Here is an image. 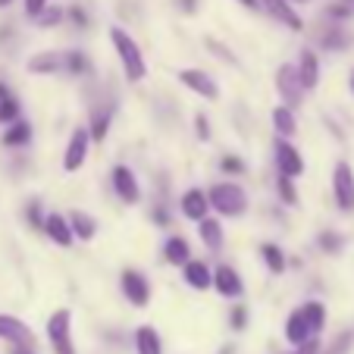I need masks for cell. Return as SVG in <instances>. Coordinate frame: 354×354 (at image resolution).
Segmentation results:
<instances>
[{
	"instance_id": "32",
	"label": "cell",
	"mask_w": 354,
	"mask_h": 354,
	"mask_svg": "<svg viewBox=\"0 0 354 354\" xmlns=\"http://www.w3.org/2000/svg\"><path fill=\"white\" fill-rule=\"evenodd\" d=\"M220 169H223V173H229V176H241V173H245V163H241L239 157L229 154V157H223V160H220Z\"/></svg>"
},
{
	"instance_id": "6",
	"label": "cell",
	"mask_w": 354,
	"mask_h": 354,
	"mask_svg": "<svg viewBox=\"0 0 354 354\" xmlns=\"http://www.w3.org/2000/svg\"><path fill=\"white\" fill-rule=\"evenodd\" d=\"M276 91H279V97L286 100V107H298L301 104V94H304V85H301L298 79V69L292 66V63H286V66H279V73H276Z\"/></svg>"
},
{
	"instance_id": "23",
	"label": "cell",
	"mask_w": 354,
	"mask_h": 354,
	"mask_svg": "<svg viewBox=\"0 0 354 354\" xmlns=\"http://www.w3.org/2000/svg\"><path fill=\"white\" fill-rule=\"evenodd\" d=\"M135 348H138V354H163L160 335H157L154 326H138V333H135Z\"/></svg>"
},
{
	"instance_id": "33",
	"label": "cell",
	"mask_w": 354,
	"mask_h": 354,
	"mask_svg": "<svg viewBox=\"0 0 354 354\" xmlns=\"http://www.w3.org/2000/svg\"><path fill=\"white\" fill-rule=\"evenodd\" d=\"M107 126H110V116H97V120H94V126L88 129V132H91L94 141H104V138H107V132H110Z\"/></svg>"
},
{
	"instance_id": "3",
	"label": "cell",
	"mask_w": 354,
	"mask_h": 354,
	"mask_svg": "<svg viewBox=\"0 0 354 354\" xmlns=\"http://www.w3.org/2000/svg\"><path fill=\"white\" fill-rule=\"evenodd\" d=\"M47 339H50L54 354H75V345H73V310L60 308V310L50 314V320H47Z\"/></svg>"
},
{
	"instance_id": "12",
	"label": "cell",
	"mask_w": 354,
	"mask_h": 354,
	"mask_svg": "<svg viewBox=\"0 0 354 354\" xmlns=\"http://www.w3.org/2000/svg\"><path fill=\"white\" fill-rule=\"evenodd\" d=\"M41 229L47 232V239L54 241V245H60V248H69L73 245V229H69V220L66 216H60V214H47L44 216V223H41Z\"/></svg>"
},
{
	"instance_id": "26",
	"label": "cell",
	"mask_w": 354,
	"mask_h": 354,
	"mask_svg": "<svg viewBox=\"0 0 354 354\" xmlns=\"http://www.w3.org/2000/svg\"><path fill=\"white\" fill-rule=\"evenodd\" d=\"M301 310H304V320H308V326H310V335H320L323 323H326V308H323L320 301H308Z\"/></svg>"
},
{
	"instance_id": "2",
	"label": "cell",
	"mask_w": 354,
	"mask_h": 354,
	"mask_svg": "<svg viewBox=\"0 0 354 354\" xmlns=\"http://www.w3.org/2000/svg\"><path fill=\"white\" fill-rule=\"evenodd\" d=\"M207 201L210 207L223 216H241L248 210V194L239 182H220L207 192Z\"/></svg>"
},
{
	"instance_id": "11",
	"label": "cell",
	"mask_w": 354,
	"mask_h": 354,
	"mask_svg": "<svg viewBox=\"0 0 354 354\" xmlns=\"http://www.w3.org/2000/svg\"><path fill=\"white\" fill-rule=\"evenodd\" d=\"M0 339L10 342V345H32L35 335H32V329H28L22 320L0 314Z\"/></svg>"
},
{
	"instance_id": "21",
	"label": "cell",
	"mask_w": 354,
	"mask_h": 354,
	"mask_svg": "<svg viewBox=\"0 0 354 354\" xmlns=\"http://www.w3.org/2000/svg\"><path fill=\"white\" fill-rule=\"evenodd\" d=\"M163 257H167V263H173V267H182L185 261H192V248H188V241L182 239V235H173V239L163 245Z\"/></svg>"
},
{
	"instance_id": "47",
	"label": "cell",
	"mask_w": 354,
	"mask_h": 354,
	"mask_svg": "<svg viewBox=\"0 0 354 354\" xmlns=\"http://www.w3.org/2000/svg\"><path fill=\"white\" fill-rule=\"evenodd\" d=\"M351 91H354V73H351Z\"/></svg>"
},
{
	"instance_id": "10",
	"label": "cell",
	"mask_w": 354,
	"mask_h": 354,
	"mask_svg": "<svg viewBox=\"0 0 354 354\" xmlns=\"http://www.w3.org/2000/svg\"><path fill=\"white\" fill-rule=\"evenodd\" d=\"M113 188H116L122 204H138L141 201L138 179H135V173L129 167H113Z\"/></svg>"
},
{
	"instance_id": "8",
	"label": "cell",
	"mask_w": 354,
	"mask_h": 354,
	"mask_svg": "<svg viewBox=\"0 0 354 354\" xmlns=\"http://www.w3.org/2000/svg\"><path fill=\"white\" fill-rule=\"evenodd\" d=\"M276 167H279V173L288 176V179L304 173V157L298 154V147H295L288 138L276 141Z\"/></svg>"
},
{
	"instance_id": "48",
	"label": "cell",
	"mask_w": 354,
	"mask_h": 354,
	"mask_svg": "<svg viewBox=\"0 0 354 354\" xmlns=\"http://www.w3.org/2000/svg\"><path fill=\"white\" fill-rule=\"evenodd\" d=\"M295 3H308V0H295Z\"/></svg>"
},
{
	"instance_id": "44",
	"label": "cell",
	"mask_w": 354,
	"mask_h": 354,
	"mask_svg": "<svg viewBox=\"0 0 354 354\" xmlns=\"http://www.w3.org/2000/svg\"><path fill=\"white\" fill-rule=\"evenodd\" d=\"M194 3H198V0H182V10H185V13H194Z\"/></svg>"
},
{
	"instance_id": "4",
	"label": "cell",
	"mask_w": 354,
	"mask_h": 354,
	"mask_svg": "<svg viewBox=\"0 0 354 354\" xmlns=\"http://www.w3.org/2000/svg\"><path fill=\"white\" fill-rule=\"evenodd\" d=\"M333 194H335V204L339 210H354V169L348 167L345 160L335 163V173H333Z\"/></svg>"
},
{
	"instance_id": "13",
	"label": "cell",
	"mask_w": 354,
	"mask_h": 354,
	"mask_svg": "<svg viewBox=\"0 0 354 354\" xmlns=\"http://www.w3.org/2000/svg\"><path fill=\"white\" fill-rule=\"evenodd\" d=\"M261 10H267L273 19H279L282 26L292 28V32H301V16L295 13V7L288 0H261Z\"/></svg>"
},
{
	"instance_id": "39",
	"label": "cell",
	"mask_w": 354,
	"mask_h": 354,
	"mask_svg": "<svg viewBox=\"0 0 354 354\" xmlns=\"http://www.w3.org/2000/svg\"><path fill=\"white\" fill-rule=\"evenodd\" d=\"M47 3H50V0H26V13H28V16H32V19H35V16H38L41 10L47 7Z\"/></svg>"
},
{
	"instance_id": "45",
	"label": "cell",
	"mask_w": 354,
	"mask_h": 354,
	"mask_svg": "<svg viewBox=\"0 0 354 354\" xmlns=\"http://www.w3.org/2000/svg\"><path fill=\"white\" fill-rule=\"evenodd\" d=\"M3 94H7V85H3V82H0V97H3Z\"/></svg>"
},
{
	"instance_id": "38",
	"label": "cell",
	"mask_w": 354,
	"mask_h": 354,
	"mask_svg": "<svg viewBox=\"0 0 354 354\" xmlns=\"http://www.w3.org/2000/svg\"><path fill=\"white\" fill-rule=\"evenodd\" d=\"M317 351H320L317 339H308L304 345H295V351H288V354H317Z\"/></svg>"
},
{
	"instance_id": "27",
	"label": "cell",
	"mask_w": 354,
	"mask_h": 354,
	"mask_svg": "<svg viewBox=\"0 0 354 354\" xmlns=\"http://www.w3.org/2000/svg\"><path fill=\"white\" fill-rule=\"evenodd\" d=\"M28 138H32V126H28V122H22V120L10 122V129L3 132V145H7V147H19V145H26Z\"/></svg>"
},
{
	"instance_id": "43",
	"label": "cell",
	"mask_w": 354,
	"mask_h": 354,
	"mask_svg": "<svg viewBox=\"0 0 354 354\" xmlns=\"http://www.w3.org/2000/svg\"><path fill=\"white\" fill-rule=\"evenodd\" d=\"M13 354H35L32 345H13Z\"/></svg>"
},
{
	"instance_id": "16",
	"label": "cell",
	"mask_w": 354,
	"mask_h": 354,
	"mask_svg": "<svg viewBox=\"0 0 354 354\" xmlns=\"http://www.w3.org/2000/svg\"><path fill=\"white\" fill-rule=\"evenodd\" d=\"M182 214L188 216V220H204L207 216V210H210V201H207V194L201 192V188H188L185 194H182Z\"/></svg>"
},
{
	"instance_id": "28",
	"label": "cell",
	"mask_w": 354,
	"mask_h": 354,
	"mask_svg": "<svg viewBox=\"0 0 354 354\" xmlns=\"http://www.w3.org/2000/svg\"><path fill=\"white\" fill-rule=\"evenodd\" d=\"M16 120H19V100L3 94V97H0V122L7 126V122H16Z\"/></svg>"
},
{
	"instance_id": "5",
	"label": "cell",
	"mask_w": 354,
	"mask_h": 354,
	"mask_svg": "<svg viewBox=\"0 0 354 354\" xmlns=\"http://www.w3.org/2000/svg\"><path fill=\"white\" fill-rule=\"evenodd\" d=\"M179 82L194 91L204 100H220V85L214 82V75H207L204 69H179Z\"/></svg>"
},
{
	"instance_id": "9",
	"label": "cell",
	"mask_w": 354,
	"mask_h": 354,
	"mask_svg": "<svg viewBox=\"0 0 354 354\" xmlns=\"http://www.w3.org/2000/svg\"><path fill=\"white\" fill-rule=\"evenodd\" d=\"M122 292H126L129 304L147 308V301H151V282H147L138 270H126V273H122Z\"/></svg>"
},
{
	"instance_id": "17",
	"label": "cell",
	"mask_w": 354,
	"mask_h": 354,
	"mask_svg": "<svg viewBox=\"0 0 354 354\" xmlns=\"http://www.w3.org/2000/svg\"><path fill=\"white\" fill-rule=\"evenodd\" d=\"M182 273H185L188 286L198 288V292H207L214 286V273H210V267L204 261H185L182 263Z\"/></svg>"
},
{
	"instance_id": "22",
	"label": "cell",
	"mask_w": 354,
	"mask_h": 354,
	"mask_svg": "<svg viewBox=\"0 0 354 354\" xmlns=\"http://www.w3.org/2000/svg\"><path fill=\"white\" fill-rule=\"evenodd\" d=\"M273 126H276V135H279V138H292V135L298 132V122H295L292 107L276 104V107H273Z\"/></svg>"
},
{
	"instance_id": "42",
	"label": "cell",
	"mask_w": 354,
	"mask_h": 354,
	"mask_svg": "<svg viewBox=\"0 0 354 354\" xmlns=\"http://www.w3.org/2000/svg\"><path fill=\"white\" fill-rule=\"evenodd\" d=\"M245 10H261V0H239Z\"/></svg>"
},
{
	"instance_id": "30",
	"label": "cell",
	"mask_w": 354,
	"mask_h": 354,
	"mask_svg": "<svg viewBox=\"0 0 354 354\" xmlns=\"http://www.w3.org/2000/svg\"><path fill=\"white\" fill-rule=\"evenodd\" d=\"M35 19H38V22H41V26H44V28H47V26H57V22L63 19V10H57L54 3H47V7L41 10V13L35 16Z\"/></svg>"
},
{
	"instance_id": "15",
	"label": "cell",
	"mask_w": 354,
	"mask_h": 354,
	"mask_svg": "<svg viewBox=\"0 0 354 354\" xmlns=\"http://www.w3.org/2000/svg\"><path fill=\"white\" fill-rule=\"evenodd\" d=\"M295 69H298V79H301V85H304V91L320 85V60H317L314 50H301L298 66Z\"/></svg>"
},
{
	"instance_id": "7",
	"label": "cell",
	"mask_w": 354,
	"mask_h": 354,
	"mask_svg": "<svg viewBox=\"0 0 354 354\" xmlns=\"http://www.w3.org/2000/svg\"><path fill=\"white\" fill-rule=\"evenodd\" d=\"M88 145H91V132H88L85 126L75 129L73 138H69L66 154H63V169H66V173H75V169L85 167V160H88Z\"/></svg>"
},
{
	"instance_id": "1",
	"label": "cell",
	"mask_w": 354,
	"mask_h": 354,
	"mask_svg": "<svg viewBox=\"0 0 354 354\" xmlns=\"http://www.w3.org/2000/svg\"><path fill=\"white\" fill-rule=\"evenodd\" d=\"M110 41H113V50L116 57H120V66L122 73H126L129 82H141L147 75V63H145V54H141L138 41L132 38V35L126 32V28L113 26L110 28Z\"/></svg>"
},
{
	"instance_id": "20",
	"label": "cell",
	"mask_w": 354,
	"mask_h": 354,
	"mask_svg": "<svg viewBox=\"0 0 354 354\" xmlns=\"http://www.w3.org/2000/svg\"><path fill=\"white\" fill-rule=\"evenodd\" d=\"M69 229H73V235H79L82 241H91L94 235H97V220H94L91 214H85V210H73V214H69Z\"/></svg>"
},
{
	"instance_id": "29",
	"label": "cell",
	"mask_w": 354,
	"mask_h": 354,
	"mask_svg": "<svg viewBox=\"0 0 354 354\" xmlns=\"http://www.w3.org/2000/svg\"><path fill=\"white\" fill-rule=\"evenodd\" d=\"M63 73H69V75L85 73V57H82L79 50H66V54H63Z\"/></svg>"
},
{
	"instance_id": "46",
	"label": "cell",
	"mask_w": 354,
	"mask_h": 354,
	"mask_svg": "<svg viewBox=\"0 0 354 354\" xmlns=\"http://www.w3.org/2000/svg\"><path fill=\"white\" fill-rule=\"evenodd\" d=\"M7 3H13V0H0V7H7Z\"/></svg>"
},
{
	"instance_id": "14",
	"label": "cell",
	"mask_w": 354,
	"mask_h": 354,
	"mask_svg": "<svg viewBox=\"0 0 354 354\" xmlns=\"http://www.w3.org/2000/svg\"><path fill=\"white\" fill-rule=\"evenodd\" d=\"M214 288L223 295V298H239L245 286H241L239 273H235L229 263H220V267L214 270Z\"/></svg>"
},
{
	"instance_id": "25",
	"label": "cell",
	"mask_w": 354,
	"mask_h": 354,
	"mask_svg": "<svg viewBox=\"0 0 354 354\" xmlns=\"http://www.w3.org/2000/svg\"><path fill=\"white\" fill-rule=\"evenodd\" d=\"M261 257H263V263H267V270L273 276H279L282 270H286V254H282V248L273 245V241H263L261 245Z\"/></svg>"
},
{
	"instance_id": "31",
	"label": "cell",
	"mask_w": 354,
	"mask_h": 354,
	"mask_svg": "<svg viewBox=\"0 0 354 354\" xmlns=\"http://www.w3.org/2000/svg\"><path fill=\"white\" fill-rule=\"evenodd\" d=\"M348 41H351V35L342 32V28H335V32H329L326 38H323V44H326V47H335V50H339V47H348Z\"/></svg>"
},
{
	"instance_id": "36",
	"label": "cell",
	"mask_w": 354,
	"mask_h": 354,
	"mask_svg": "<svg viewBox=\"0 0 354 354\" xmlns=\"http://www.w3.org/2000/svg\"><path fill=\"white\" fill-rule=\"evenodd\" d=\"M207 47H210V50H216V57H220V60H229V63H235L232 50H229V47H223V44H220V41H216V38H207Z\"/></svg>"
},
{
	"instance_id": "18",
	"label": "cell",
	"mask_w": 354,
	"mask_h": 354,
	"mask_svg": "<svg viewBox=\"0 0 354 354\" xmlns=\"http://www.w3.org/2000/svg\"><path fill=\"white\" fill-rule=\"evenodd\" d=\"M28 73L35 75H54V73H63V54L57 50H41L28 60Z\"/></svg>"
},
{
	"instance_id": "35",
	"label": "cell",
	"mask_w": 354,
	"mask_h": 354,
	"mask_svg": "<svg viewBox=\"0 0 354 354\" xmlns=\"http://www.w3.org/2000/svg\"><path fill=\"white\" fill-rule=\"evenodd\" d=\"M279 194H282V201H286V204H295V188H292V179H288V176H282L279 179Z\"/></svg>"
},
{
	"instance_id": "41",
	"label": "cell",
	"mask_w": 354,
	"mask_h": 354,
	"mask_svg": "<svg viewBox=\"0 0 354 354\" xmlns=\"http://www.w3.org/2000/svg\"><path fill=\"white\" fill-rule=\"evenodd\" d=\"M69 19H73V22H79V26H88V13H85V10H79V7H73V10H69Z\"/></svg>"
},
{
	"instance_id": "40",
	"label": "cell",
	"mask_w": 354,
	"mask_h": 354,
	"mask_svg": "<svg viewBox=\"0 0 354 354\" xmlns=\"http://www.w3.org/2000/svg\"><path fill=\"white\" fill-rule=\"evenodd\" d=\"M245 320H248V310L239 304V308L232 310V329H245Z\"/></svg>"
},
{
	"instance_id": "24",
	"label": "cell",
	"mask_w": 354,
	"mask_h": 354,
	"mask_svg": "<svg viewBox=\"0 0 354 354\" xmlns=\"http://www.w3.org/2000/svg\"><path fill=\"white\" fill-rule=\"evenodd\" d=\"M198 232H201V241H204L210 251H220L223 248V226L216 220H210V216L198 220Z\"/></svg>"
},
{
	"instance_id": "19",
	"label": "cell",
	"mask_w": 354,
	"mask_h": 354,
	"mask_svg": "<svg viewBox=\"0 0 354 354\" xmlns=\"http://www.w3.org/2000/svg\"><path fill=\"white\" fill-rule=\"evenodd\" d=\"M286 339L292 342V345H304L308 339H317V335H310V326H308V320H304V310H295L292 317H288V323H286Z\"/></svg>"
},
{
	"instance_id": "37",
	"label": "cell",
	"mask_w": 354,
	"mask_h": 354,
	"mask_svg": "<svg viewBox=\"0 0 354 354\" xmlns=\"http://www.w3.org/2000/svg\"><path fill=\"white\" fill-rule=\"evenodd\" d=\"M194 126H198V138H201V141L210 138V122H207V116H204V113L194 116Z\"/></svg>"
},
{
	"instance_id": "34",
	"label": "cell",
	"mask_w": 354,
	"mask_h": 354,
	"mask_svg": "<svg viewBox=\"0 0 354 354\" xmlns=\"http://www.w3.org/2000/svg\"><path fill=\"white\" fill-rule=\"evenodd\" d=\"M320 248H323V251H333V254H335V251L342 248V239H339V235H333V232H323L320 235Z\"/></svg>"
}]
</instances>
